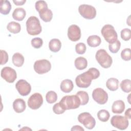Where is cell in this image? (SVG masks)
Wrapping results in <instances>:
<instances>
[{
	"label": "cell",
	"instance_id": "obj_1",
	"mask_svg": "<svg viewBox=\"0 0 131 131\" xmlns=\"http://www.w3.org/2000/svg\"><path fill=\"white\" fill-rule=\"evenodd\" d=\"M27 31L31 35L39 34L42 30L40 21L37 17L31 16L29 17L26 21Z\"/></svg>",
	"mask_w": 131,
	"mask_h": 131
},
{
	"label": "cell",
	"instance_id": "obj_2",
	"mask_svg": "<svg viewBox=\"0 0 131 131\" xmlns=\"http://www.w3.org/2000/svg\"><path fill=\"white\" fill-rule=\"evenodd\" d=\"M59 102L66 110L78 108L80 105V99L76 95L65 96Z\"/></svg>",
	"mask_w": 131,
	"mask_h": 131
},
{
	"label": "cell",
	"instance_id": "obj_3",
	"mask_svg": "<svg viewBox=\"0 0 131 131\" xmlns=\"http://www.w3.org/2000/svg\"><path fill=\"white\" fill-rule=\"evenodd\" d=\"M95 57L99 64L103 68H108L112 64V58L104 49H101L98 50L96 53Z\"/></svg>",
	"mask_w": 131,
	"mask_h": 131
},
{
	"label": "cell",
	"instance_id": "obj_4",
	"mask_svg": "<svg viewBox=\"0 0 131 131\" xmlns=\"http://www.w3.org/2000/svg\"><path fill=\"white\" fill-rule=\"evenodd\" d=\"M101 33L105 40L109 43H112L117 40V33L114 27L111 25H104L101 29Z\"/></svg>",
	"mask_w": 131,
	"mask_h": 131
},
{
	"label": "cell",
	"instance_id": "obj_5",
	"mask_svg": "<svg viewBox=\"0 0 131 131\" xmlns=\"http://www.w3.org/2000/svg\"><path fill=\"white\" fill-rule=\"evenodd\" d=\"M78 120L89 129H93L96 125L95 119L88 112H83L80 114L78 117Z\"/></svg>",
	"mask_w": 131,
	"mask_h": 131
},
{
	"label": "cell",
	"instance_id": "obj_6",
	"mask_svg": "<svg viewBox=\"0 0 131 131\" xmlns=\"http://www.w3.org/2000/svg\"><path fill=\"white\" fill-rule=\"evenodd\" d=\"M78 11L83 18L88 19H93L96 15L95 8L89 5L82 4L80 5L78 8Z\"/></svg>",
	"mask_w": 131,
	"mask_h": 131
},
{
	"label": "cell",
	"instance_id": "obj_7",
	"mask_svg": "<svg viewBox=\"0 0 131 131\" xmlns=\"http://www.w3.org/2000/svg\"><path fill=\"white\" fill-rule=\"evenodd\" d=\"M92 80V77L90 74L86 71L78 75L76 77L75 82L78 87L86 88L91 85Z\"/></svg>",
	"mask_w": 131,
	"mask_h": 131
},
{
	"label": "cell",
	"instance_id": "obj_8",
	"mask_svg": "<svg viewBox=\"0 0 131 131\" xmlns=\"http://www.w3.org/2000/svg\"><path fill=\"white\" fill-rule=\"evenodd\" d=\"M34 70L39 74H43L48 72L51 69L50 62L47 59L36 60L34 63Z\"/></svg>",
	"mask_w": 131,
	"mask_h": 131
},
{
	"label": "cell",
	"instance_id": "obj_9",
	"mask_svg": "<svg viewBox=\"0 0 131 131\" xmlns=\"http://www.w3.org/2000/svg\"><path fill=\"white\" fill-rule=\"evenodd\" d=\"M111 123L114 127L118 129L124 130L128 127L129 122L125 117L120 115H115L112 117Z\"/></svg>",
	"mask_w": 131,
	"mask_h": 131
},
{
	"label": "cell",
	"instance_id": "obj_10",
	"mask_svg": "<svg viewBox=\"0 0 131 131\" xmlns=\"http://www.w3.org/2000/svg\"><path fill=\"white\" fill-rule=\"evenodd\" d=\"M92 97L97 103L100 104L106 103L108 100L107 93L100 88H96L93 90Z\"/></svg>",
	"mask_w": 131,
	"mask_h": 131
},
{
	"label": "cell",
	"instance_id": "obj_11",
	"mask_svg": "<svg viewBox=\"0 0 131 131\" xmlns=\"http://www.w3.org/2000/svg\"><path fill=\"white\" fill-rule=\"evenodd\" d=\"M43 103V98L42 95L38 93L32 94L28 100V106L32 110L39 108Z\"/></svg>",
	"mask_w": 131,
	"mask_h": 131
},
{
	"label": "cell",
	"instance_id": "obj_12",
	"mask_svg": "<svg viewBox=\"0 0 131 131\" xmlns=\"http://www.w3.org/2000/svg\"><path fill=\"white\" fill-rule=\"evenodd\" d=\"M1 75L4 80L9 83H13L17 77L16 72L15 70L9 67H6L2 69Z\"/></svg>",
	"mask_w": 131,
	"mask_h": 131
},
{
	"label": "cell",
	"instance_id": "obj_13",
	"mask_svg": "<svg viewBox=\"0 0 131 131\" xmlns=\"http://www.w3.org/2000/svg\"><path fill=\"white\" fill-rule=\"evenodd\" d=\"M15 88L19 94L23 96H27L31 91V86L24 79L19 80L15 84Z\"/></svg>",
	"mask_w": 131,
	"mask_h": 131
},
{
	"label": "cell",
	"instance_id": "obj_14",
	"mask_svg": "<svg viewBox=\"0 0 131 131\" xmlns=\"http://www.w3.org/2000/svg\"><path fill=\"white\" fill-rule=\"evenodd\" d=\"M68 36L72 41H77L81 37V30L80 28L76 25H72L68 30Z\"/></svg>",
	"mask_w": 131,
	"mask_h": 131
},
{
	"label": "cell",
	"instance_id": "obj_15",
	"mask_svg": "<svg viewBox=\"0 0 131 131\" xmlns=\"http://www.w3.org/2000/svg\"><path fill=\"white\" fill-rule=\"evenodd\" d=\"M13 108L14 111L17 113L23 112L26 108L25 101L20 98L15 99L13 103Z\"/></svg>",
	"mask_w": 131,
	"mask_h": 131
},
{
	"label": "cell",
	"instance_id": "obj_16",
	"mask_svg": "<svg viewBox=\"0 0 131 131\" xmlns=\"http://www.w3.org/2000/svg\"><path fill=\"white\" fill-rule=\"evenodd\" d=\"M125 107L124 102L121 100H118L114 102L112 106V111L115 114H121L124 111Z\"/></svg>",
	"mask_w": 131,
	"mask_h": 131
},
{
	"label": "cell",
	"instance_id": "obj_17",
	"mask_svg": "<svg viewBox=\"0 0 131 131\" xmlns=\"http://www.w3.org/2000/svg\"><path fill=\"white\" fill-rule=\"evenodd\" d=\"M73 83L70 79H64L60 83V89L64 93H68L71 92L73 90Z\"/></svg>",
	"mask_w": 131,
	"mask_h": 131
},
{
	"label": "cell",
	"instance_id": "obj_18",
	"mask_svg": "<svg viewBox=\"0 0 131 131\" xmlns=\"http://www.w3.org/2000/svg\"><path fill=\"white\" fill-rule=\"evenodd\" d=\"M26 15V11L23 8H16L13 12L12 17L16 20L21 21L23 20Z\"/></svg>",
	"mask_w": 131,
	"mask_h": 131
},
{
	"label": "cell",
	"instance_id": "obj_19",
	"mask_svg": "<svg viewBox=\"0 0 131 131\" xmlns=\"http://www.w3.org/2000/svg\"><path fill=\"white\" fill-rule=\"evenodd\" d=\"M61 47V42L57 38L52 39L49 43V49L53 52H58Z\"/></svg>",
	"mask_w": 131,
	"mask_h": 131
},
{
	"label": "cell",
	"instance_id": "obj_20",
	"mask_svg": "<svg viewBox=\"0 0 131 131\" xmlns=\"http://www.w3.org/2000/svg\"><path fill=\"white\" fill-rule=\"evenodd\" d=\"M39 13L40 18L45 22H49L51 20L53 17L52 11L48 8L45 9Z\"/></svg>",
	"mask_w": 131,
	"mask_h": 131
},
{
	"label": "cell",
	"instance_id": "obj_21",
	"mask_svg": "<svg viewBox=\"0 0 131 131\" xmlns=\"http://www.w3.org/2000/svg\"><path fill=\"white\" fill-rule=\"evenodd\" d=\"M11 9V5L9 1L1 0L0 2V12L4 15H7Z\"/></svg>",
	"mask_w": 131,
	"mask_h": 131
},
{
	"label": "cell",
	"instance_id": "obj_22",
	"mask_svg": "<svg viewBox=\"0 0 131 131\" xmlns=\"http://www.w3.org/2000/svg\"><path fill=\"white\" fill-rule=\"evenodd\" d=\"M101 42V38L98 35H91L87 39V43L91 47H97L100 45Z\"/></svg>",
	"mask_w": 131,
	"mask_h": 131
},
{
	"label": "cell",
	"instance_id": "obj_23",
	"mask_svg": "<svg viewBox=\"0 0 131 131\" xmlns=\"http://www.w3.org/2000/svg\"><path fill=\"white\" fill-rule=\"evenodd\" d=\"M74 64L76 68L79 70H82L87 67V60L83 57H79L75 59Z\"/></svg>",
	"mask_w": 131,
	"mask_h": 131
},
{
	"label": "cell",
	"instance_id": "obj_24",
	"mask_svg": "<svg viewBox=\"0 0 131 131\" xmlns=\"http://www.w3.org/2000/svg\"><path fill=\"white\" fill-rule=\"evenodd\" d=\"M12 63L17 67H20L24 62V57L22 54L19 53H15L13 54L12 58Z\"/></svg>",
	"mask_w": 131,
	"mask_h": 131
},
{
	"label": "cell",
	"instance_id": "obj_25",
	"mask_svg": "<svg viewBox=\"0 0 131 131\" xmlns=\"http://www.w3.org/2000/svg\"><path fill=\"white\" fill-rule=\"evenodd\" d=\"M107 88L111 91H116L119 87V81L115 78H110L106 82Z\"/></svg>",
	"mask_w": 131,
	"mask_h": 131
},
{
	"label": "cell",
	"instance_id": "obj_26",
	"mask_svg": "<svg viewBox=\"0 0 131 131\" xmlns=\"http://www.w3.org/2000/svg\"><path fill=\"white\" fill-rule=\"evenodd\" d=\"M7 29L10 32L13 34H16L20 31L21 26L18 23L15 21H11L7 25Z\"/></svg>",
	"mask_w": 131,
	"mask_h": 131
},
{
	"label": "cell",
	"instance_id": "obj_27",
	"mask_svg": "<svg viewBox=\"0 0 131 131\" xmlns=\"http://www.w3.org/2000/svg\"><path fill=\"white\" fill-rule=\"evenodd\" d=\"M76 95L79 98L80 100V105H84L88 103L89 100V97L88 93L83 91H78L76 93Z\"/></svg>",
	"mask_w": 131,
	"mask_h": 131
},
{
	"label": "cell",
	"instance_id": "obj_28",
	"mask_svg": "<svg viewBox=\"0 0 131 131\" xmlns=\"http://www.w3.org/2000/svg\"><path fill=\"white\" fill-rule=\"evenodd\" d=\"M110 117V114L109 112L105 110H101L97 113V117L102 122L107 121Z\"/></svg>",
	"mask_w": 131,
	"mask_h": 131
},
{
	"label": "cell",
	"instance_id": "obj_29",
	"mask_svg": "<svg viewBox=\"0 0 131 131\" xmlns=\"http://www.w3.org/2000/svg\"><path fill=\"white\" fill-rule=\"evenodd\" d=\"M46 99L48 103L51 104L55 102L57 99V95L54 91H49L46 95Z\"/></svg>",
	"mask_w": 131,
	"mask_h": 131
},
{
	"label": "cell",
	"instance_id": "obj_30",
	"mask_svg": "<svg viewBox=\"0 0 131 131\" xmlns=\"http://www.w3.org/2000/svg\"><path fill=\"white\" fill-rule=\"evenodd\" d=\"M121 43L120 41L117 39L115 42L112 43H109L108 48L111 52H112V53H116L119 51Z\"/></svg>",
	"mask_w": 131,
	"mask_h": 131
},
{
	"label": "cell",
	"instance_id": "obj_31",
	"mask_svg": "<svg viewBox=\"0 0 131 131\" xmlns=\"http://www.w3.org/2000/svg\"><path fill=\"white\" fill-rule=\"evenodd\" d=\"M130 83L131 81L130 79H124L122 80L120 83V87L121 90L125 92L129 93L130 92Z\"/></svg>",
	"mask_w": 131,
	"mask_h": 131
},
{
	"label": "cell",
	"instance_id": "obj_32",
	"mask_svg": "<svg viewBox=\"0 0 131 131\" xmlns=\"http://www.w3.org/2000/svg\"><path fill=\"white\" fill-rule=\"evenodd\" d=\"M121 37L124 41H128L131 37V30L128 28H125L121 31Z\"/></svg>",
	"mask_w": 131,
	"mask_h": 131
},
{
	"label": "cell",
	"instance_id": "obj_33",
	"mask_svg": "<svg viewBox=\"0 0 131 131\" xmlns=\"http://www.w3.org/2000/svg\"><path fill=\"white\" fill-rule=\"evenodd\" d=\"M122 59L125 61H129L131 59V52L130 48H125L123 49L121 53Z\"/></svg>",
	"mask_w": 131,
	"mask_h": 131
},
{
	"label": "cell",
	"instance_id": "obj_34",
	"mask_svg": "<svg viewBox=\"0 0 131 131\" xmlns=\"http://www.w3.org/2000/svg\"><path fill=\"white\" fill-rule=\"evenodd\" d=\"M35 9L39 12L40 11L48 8V5L44 1H38L35 3Z\"/></svg>",
	"mask_w": 131,
	"mask_h": 131
},
{
	"label": "cell",
	"instance_id": "obj_35",
	"mask_svg": "<svg viewBox=\"0 0 131 131\" xmlns=\"http://www.w3.org/2000/svg\"><path fill=\"white\" fill-rule=\"evenodd\" d=\"M86 50V47L85 45L83 42H79L76 45L75 51L76 53L78 54H84Z\"/></svg>",
	"mask_w": 131,
	"mask_h": 131
},
{
	"label": "cell",
	"instance_id": "obj_36",
	"mask_svg": "<svg viewBox=\"0 0 131 131\" xmlns=\"http://www.w3.org/2000/svg\"><path fill=\"white\" fill-rule=\"evenodd\" d=\"M43 44V40L41 38L35 37L31 40L32 46L36 49L40 48Z\"/></svg>",
	"mask_w": 131,
	"mask_h": 131
},
{
	"label": "cell",
	"instance_id": "obj_37",
	"mask_svg": "<svg viewBox=\"0 0 131 131\" xmlns=\"http://www.w3.org/2000/svg\"><path fill=\"white\" fill-rule=\"evenodd\" d=\"M53 111L56 114H61L65 112L66 110L63 107L60 102H59L55 103L53 107Z\"/></svg>",
	"mask_w": 131,
	"mask_h": 131
},
{
	"label": "cell",
	"instance_id": "obj_38",
	"mask_svg": "<svg viewBox=\"0 0 131 131\" xmlns=\"http://www.w3.org/2000/svg\"><path fill=\"white\" fill-rule=\"evenodd\" d=\"M92 77L93 79H96L98 78L100 76V72L98 69L95 68H90L87 71Z\"/></svg>",
	"mask_w": 131,
	"mask_h": 131
},
{
	"label": "cell",
	"instance_id": "obj_39",
	"mask_svg": "<svg viewBox=\"0 0 131 131\" xmlns=\"http://www.w3.org/2000/svg\"><path fill=\"white\" fill-rule=\"evenodd\" d=\"M1 64H6L8 60V55L6 51L5 50H1Z\"/></svg>",
	"mask_w": 131,
	"mask_h": 131
},
{
	"label": "cell",
	"instance_id": "obj_40",
	"mask_svg": "<svg viewBox=\"0 0 131 131\" xmlns=\"http://www.w3.org/2000/svg\"><path fill=\"white\" fill-rule=\"evenodd\" d=\"M130 112H131V108H128L125 113V116L127 119H130L131 118V115H130Z\"/></svg>",
	"mask_w": 131,
	"mask_h": 131
},
{
	"label": "cell",
	"instance_id": "obj_41",
	"mask_svg": "<svg viewBox=\"0 0 131 131\" xmlns=\"http://www.w3.org/2000/svg\"><path fill=\"white\" fill-rule=\"evenodd\" d=\"M26 1H13V3L16 6H20L23 5Z\"/></svg>",
	"mask_w": 131,
	"mask_h": 131
},
{
	"label": "cell",
	"instance_id": "obj_42",
	"mask_svg": "<svg viewBox=\"0 0 131 131\" xmlns=\"http://www.w3.org/2000/svg\"><path fill=\"white\" fill-rule=\"evenodd\" d=\"M71 130H84V129L79 125H75L71 128Z\"/></svg>",
	"mask_w": 131,
	"mask_h": 131
}]
</instances>
